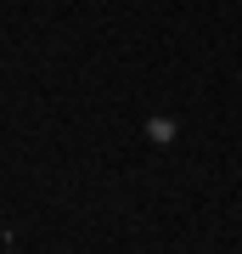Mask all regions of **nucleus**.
<instances>
[{"mask_svg": "<svg viewBox=\"0 0 242 254\" xmlns=\"http://www.w3.org/2000/svg\"><path fill=\"white\" fill-rule=\"evenodd\" d=\"M146 136H152V141H175V119H146Z\"/></svg>", "mask_w": 242, "mask_h": 254, "instance_id": "nucleus-1", "label": "nucleus"}]
</instances>
